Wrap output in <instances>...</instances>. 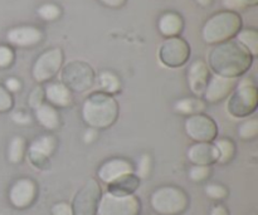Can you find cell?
Segmentation results:
<instances>
[{
    "label": "cell",
    "instance_id": "obj_1",
    "mask_svg": "<svg viewBox=\"0 0 258 215\" xmlns=\"http://www.w3.org/2000/svg\"><path fill=\"white\" fill-rule=\"evenodd\" d=\"M253 57L237 40L219 43L211 50L209 67L222 77L238 78L251 68Z\"/></svg>",
    "mask_w": 258,
    "mask_h": 215
},
{
    "label": "cell",
    "instance_id": "obj_2",
    "mask_svg": "<svg viewBox=\"0 0 258 215\" xmlns=\"http://www.w3.org/2000/svg\"><path fill=\"white\" fill-rule=\"evenodd\" d=\"M82 117L91 128H107L118 117V103L111 95L105 92H93L86 98L82 106Z\"/></svg>",
    "mask_w": 258,
    "mask_h": 215
},
{
    "label": "cell",
    "instance_id": "obj_3",
    "mask_svg": "<svg viewBox=\"0 0 258 215\" xmlns=\"http://www.w3.org/2000/svg\"><path fill=\"white\" fill-rule=\"evenodd\" d=\"M242 28V18L236 12H219L209 18L203 27V39L208 44L231 40Z\"/></svg>",
    "mask_w": 258,
    "mask_h": 215
},
{
    "label": "cell",
    "instance_id": "obj_4",
    "mask_svg": "<svg viewBox=\"0 0 258 215\" xmlns=\"http://www.w3.org/2000/svg\"><path fill=\"white\" fill-rule=\"evenodd\" d=\"M258 105L257 87L249 78L239 81L227 102L229 115L236 118H244L256 111Z\"/></svg>",
    "mask_w": 258,
    "mask_h": 215
},
{
    "label": "cell",
    "instance_id": "obj_5",
    "mask_svg": "<svg viewBox=\"0 0 258 215\" xmlns=\"http://www.w3.org/2000/svg\"><path fill=\"white\" fill-rule=\"evenodd\" d=\"M151 206L160 215H178L188 206V196L175 186H163L151 195Z\"/></svg>",
    "mask_w": 258,
    "mask_h": 215
},
{
    "label": "cell",
    "instance_id": "obj_6",
    "mask_svg": "<svg viewBox=\"0 0 258 215\" xmlns=\"http://www.w3.org/2000/svg\"><path fill=\"white\" fill-rule=\"evenodd\" d=\"M60 80L71 92L82 93L92 87L96 81V76L88 63L82 60H73L64 65L60 73Z\"/></svg>",
    "mask_w": 258,
    "mask_h": 215
},
{
    "label": "cell",
    "instance_id": "obj_7",
    "mask_svg": "<svg viewBox=\"0 0 258 215\" xmlns=\"http://www.w3.org/2000/svg\"><path fill=\"white\" fill-rule=\"evenodd\" d=\"M140 211V201L133 194L117 195L106 193L98 201V215H138Z\"/></svg>",
    "mask_w": 258,
    "mask_h": 215
},
{
    "label": "cell",
    "instance_id": "obj_8",
    "mask_svg": "<svg viewBox=\"0 0 258 215\" xmlns=\"http://www.w3.org/2000/svg\"><path fill=\"white\" fill-rule=\"evenodd\" d=\"M190 57V47L188 43L179 37H171L164 40L159 49V58L166 67H183Z\"/></svg>",
    "mask_w": 258,
    "mask_h": 215
},
{
    "label": "cell",
    "instance_id": "obj_9",
    "mask_svg": "<svg viewBox=\"0 0 258 215\" xmlns=\"http://www.w3.org/2000/svg\"><path fill=\"white\" fill-rule=\"evenodd\" d=\"M63 64V52L59 48H52L39 55L33 65L32 75L37 82H47L60 70Z\"/></svg>",
    "mask_w": 258,
    "mask_h": 215
},
{
    "label": "cell",
    "instance_id": "obj_10",
    "mask_svg": "<svg viewBox=\"0 0 258 215\" xmlns=\"http://www.w3.org/2000/svg\"><path fill=\"white\" fill-rule=\"evenodd\" d=\"M184 128L186 135L197 142H212L216 140L218 133V127L213 118L202 113L189 116Z\"/></svg>",
    "mask_w": 258,
    "mask_h": 215
},
{
    "label": "cell",
    "instance_id": "obj_11",
    "mask_svg": "<svg viewBox=\"0 0 258 215\" xmlns=\"http://www.w3.org/2000/svg\"><path fill=\"white\" fill-rule=\"evenodd\" d=\"M101 199V190L95 180H88L77 194L73 204V214L75 215H95L97 213L98 201Z\"/></svg>",
    "mask_w": 258,
    "mask_h": 215
},
{
    "label": "cell",
    "instance_id": "obj_12",
    "mask_svg": "<svg viewBox=\"0 0 258 215\" xmlns=\"http://www.w3.org/2000/svg\"><path fill=\"white\" fill-rule=\"evenodd\" d=\"M237 78H227L222 76L214 75L208 81L206 91H204V97L208 102L217 103L221 101L226 100L227 97L231 96L233 90L237 86Z\"/></svg>",
    "mask_w": 258,
    "mask_h": 215
},
{
    "label": "cell",
    "instance_id": "obj_13",
    "mask_svg": "<svg viewBox=\"0 0 258 215\" xmlns=\"http://www.w3.org/2000/svg\"><path fill=\"white\" fill-rule=\"evenodd\" d=\"M37 186L30 179H19L15 181L9 191L10 203L18 209H24L34 201Z\"/></svg>",
    "mask_w": 258,
    "mask_h": 215
},
{
    "label": "cell",
    "instance_id": "obj_14",
    "mask_svg": "<svg viewBox=\"0 0 258 215\" xmlns=\"http://www.w3.org/2000/svg\"><path fill=\"white\" fill-rule=\"evenodd\" d=\"M55 149V138L50 135L35 138L28 149V158L35 166L44 165Z\"/></svg>",
    "mask_w": 258,
    "mask_h": 215
},
{
    "label": "cell",
    "instance_id": "obj_15",
    "mask_svg": "<svg viewBox=\"0 0 258 215\" xmlns=\"http://www.w3.org/2000/svg\"><path fill=\"white\" fill-rule=\"evenodd\" d=\"M134 174V166L123 159H112L103 164L98 170V178L106 184H112L113 181Z\"/></svg>",
    "mask_w": 258,
    "mask_h": 215
},
{
    "label": "cell",
    "instance_id": "obj_16",
    "mask_svg": "<svg viewBox=\"0 0 258 215\" xmlns=\"http://www.w3.org/2000/svg\"><path fill=\"white\" fill-rule=\"evenodd\" d=\"M43 34L38 28L32 25H22L8 32L7 39L17 47H32L42 40Z\"/></svg>",
    "mask_w": 258,
    "mask_h": 215
},
{
    "label": "cell",
    "instance_id": "obj_17",
    "mask_svg": "<svg viewBox=\"0 0 258 215\" xmlns=\"http://www.w3.org/2000/svg\"><path fill=\"white\" fill-rule=\"evenodd\" d=\"M188 158L194 165H212L219 159L216 145L212 142H197L188 150Z\"/></svg>",
    "mask_w": 258,
    "mask_h": 215
},
{
    "label": "cell",
    "instance_id": "obj_18",
    "mask_svg": "<svg viewBox=\"0 0 258 215\" xmlns=\"http://www.w3.org/2000/svg\"><path fill=\"white\" fill-rule=\"evenodd\" d=\"M209 80V67L203 60H196L191 63L188 70V81L190 90L194 95L202 96L204 95L207 85Z\"/></svg>",
    "mask_w": 258,
    "mask_h": 215
},
{
    "label": "cell",
    "instance_id": "obj_19",
    "mask_svg": "<svg viewBox=\"0 0 258 215\" xmlns=\"http://www.w3.org/2000/svg\"><path fill=\"white\" fill-rule=\"evenodd\" d=\"M44 97L49 105L57 107H68L72 103V92L62 82L48 83L44 90Z\"/></svg>",
    "mask_w": 258,
    "mask_h": 215
},
{
    "label": "cell",
    "instance_id": "obj_20",
    "mask_svg": "<svg viewBox=\"0 0 258 215\" xmlns=\"http://www.w3.org/2000/svg\"><path fill=\"white\" fill-rule=\"evenodd\" d=\"M158 27L164 37H178V34H180V32L183 30L184 27L183 18H181L178 13L168 12L165 13V14L161 15L160 19H159Z\"/></svg>",
    "mask_w": 258,
    "mask_h": 215
},
{
    "label": "cell",
    "instance_id": "obj_21",
    "mask_svg": "<svg viewBox=\"0 0 258 215\" xmlns=\"http://www.w3.org/2000/svg\"><path fill=\"white\" fill-rule=\"evenodd\" d=\"M34 111L37 121L43 127L47 128V130H55V128H58L60 120L54 106L49 105V103H42Z\"/></svg>",
    "mask_w": 258,
    "mask_h": 215
},
{
    "label": "cell",
    "instance_id": "obj_22",
    "mask_svg": "<svg viewBox=\"0 0 258 215\" xmlns=\"http://www.w3.org/2000/svg\"><path fill=\"white\" fill-rule=\"evenodd\" d=\"M97 85L101 92H105L111 96H112V93L118 92L121 87L118 77L110 70H103L97 76Z\"/></svg>",
    "mask_w": 258,
    "mask_h": 215
},
{
    "label": "cell",
    "instance_id": "obj_23",
    "mask_svg": "<svg viewBox=\"0 0 258 215\" xmlns=\"http://www.w3.org/2000/svg\"><path fill=\"white\" fill-rule=\"evenodd\" d=\"M237 42L256 57L258 54V33L254 29H242L237 33Z\"/></svg>",
    "mask_w": 258,
    "mask_h": 215
},
{
    "label": "cell",
    "instance_id": "obj_24",
    "mask_svg": "<svg viewBox=\"0 0 258 215\" xmlns=\"http://www.w3.org/2000/svg\"><path fill=\"white\" fill-rule=\"evenodd\" d=\"M174 108H175L176 112L191 116L204 111L206 105H204L203 101L198 100V98H183L175 103Z\"/></svg>",
    "mask_w": 258,
    "mask_h": 215
},
{
    "label": "cell",
    "instance_id": "obj_25",
    "mask_svg": "<svg viewBox=\"0 0 258 215\" xmlns=\"http://www.w3.org/2000/svg\"><path fill=\"white\" fill-rule=\"evenodd\" d=\"M25 156V141L20 136H15L10 141L9 149H8V158L13 164H19Z\"/></svg>",
    "mask_w": 258,
    "mask_h": 215
},
{
    "label": "cell",
    "instance_id": "obj_26",
    "mask_svg": "<svg viewBox=\"0 0 258 215\" xmlns=\"http://www.w3.org/2000/svg\"><path fill=\"white\" fill-rule=\"evenodd\" d=\"M217 150L219 153V159L218 161L221 164L229 163V161L233 159L234 154H236V146L228 138H221V140H217L214 142Z\"/></svg>",
    "mask_w": 258,
    "mask_h": 215
},
{
    "label": "cell",
    "instance_id": "obj_27",
    "mask_svg": "<svg viewBox=\"0 0 258 215\" xmlns=\"http://www.w3.org/2000/svg\"><path fill=\"white\" fill-rule=\"evenodd\" d=\"M239 137L242 140H253L254 137L258 135V120L256 118H251V120H247L239 126L238 128Z\"/></svg>",
    "mask_w": 258,
    "mask_h": 215
},
{
    "label": "cell",
    "instance_id": "obj_28",
    "mask_svg": "<svg viewBox=\"0 0 258 215\" xmlns=\"http://www.w3.org/2000/svg\"><path fill=\"white\" fill-rule=\"evenodd\" d=\"M38 15L42 18L43 20H47V22H52L59 18L60 15V9L58 5L53 4V3H47V4H43L38 8L37 10Z\"/></svg>",
    "mask_w": 258,
    "mask_h": 215
},
{
    "label": "cell",
    "instance_id": "obj_29",
    "mask_svg": "<svg viewBox=\"0 0 258 215\" xmlns=\"http://www.w3.org/2000/svg\"><path fill=\"white\" fill-rule=\"evenodd\" d=\"M211 174V168L207 165H194L193 168L189 170V178L193 181L198 183V181L206 180Z\"/></svg>",
    "mask_w": 258,
    "mask_h": 215
},
{
    "label": "cell",
    "instance_id": "obj_30",
    "mask_svg": "<svg viewBox=\"0 0 258 215\" xmlns=\"http://www.w3.org/2000/svg\"><path fill=\"white\" fill-rule=\"evenodd\" d=\"M151 170V158L148 154H144L140 158L138 164V171H136V176L140 179H146L150 174Z\"/></svg>",
    "mask_w": 258,
    "mask_h": 215
},
{
    "label": "cell",
    "instance_id": "obj_31",
    "mask_svg": "<svg viewBox=\"0 0 258 215\" xmlns=\"http://www.w3.org/2000/svg\"><path fill=\"white\" fill-rule=\"evenodd\" d=\"M206 193L209 198L216 199V200H221V199L226 198L227 196V190L222 185L218 184H211L206 188Z\"/></svg>",
    "mask_w": 258,
    "mask_h": 215
},
{
    "label": "cell",
    "instance_id": "obj_32",
    "mask_svg": "<svg viewBox=\"0 0 258 215\" xmlns=\"http://www.w3.org/2000/svg\"><path fill=\"white\" fill-rule=\"evenodd\" d=\"M14 60V52L7 45H0V68L9 67Z\"/></svg>",
    "mask_w": 258,
    "mask_h": 215
},
{
    "label": "cell",
    "instance_id": "obj_33",
    "mask_svg": "<svg viewBox=\"0 0 258 215\" xmlns=\"http://www.w3.org/2000/svg\"><path fill=\"white\" fill-rule=\"evenodd\" d=\"M44 90L42 87H35L29 96L30 107L34 108V110L37 107H39L42 103H44Z\"/></svg>",
    "mask_w": 258,
    "mask_h": 215
},
{
    "label": "cell",
    "instance_id": "obj_34",
    "mask_svg": "<svg viewBox=\"0 0 258 215\" xmlns=\"http://www.w3.org/2000/svg\"><path fill=\"white\" fill-rule=\"evenodd\" d=\"M13 107L12 95L7 91V88L0 86V112L9 111Z\"/></svg>",
    "mask_w": 258,
    "mask_h": 215
},
{
    "label": "cell",
    "instance_id": "obj_35",
    "mask_svg": "<svg viewBox=\"0 0 258 215\" xmlns=\"http://www.w3.org/2000/svg\"><path fill=\"white\" fill-rule=\"evenodd\" d=\"M53 215H73L72 206L67 203H58L53 205L52 208Z\"/></svg>",
    "mask_w": 258,
    "mask_h": 215
},
{
    "label": "cell",
    "instance_id": "obj_36",
    "mask_svg": "<svg viewBox=\"0 0 258 215\" xmlns=\"http://www.w3.org/2000/svg\"><path fill=\"white\" fill-rule=\"evenodd\" d=\"M223 5L229 12H236V10H241L247 7L243 0H223Z\"/></svg>",
    "mask_w": 258,
    "mask_h": 215
},
{
    "label": "cell",
    "instance_id": "obj_37",
    "mask_svg": "<svg viewBox=\"0 0 258 215\" xmlns=\"http://www.w3.org/2000/svg\"><path fill=\"white\" fill-rule=\"evenodd\" d=\"M13 120L17 123H20V125H28V123L32 122V118L28 115L27 112H23V111H17V112L13 113Z\"/></svg>",
    "mask_w": 258,
    "mask_h": 215
},
{
    "label": "cell",
    "instance_id": "obj_38",
    "mask_svg": "<svg viewBox=\"0 0 258 215\" xmlns=\"http://www.w3.org/2000/svg\"><path fill=\"white\" fill-rule=\"evenodd\" d=\"M5 86H7L8 92H18L20 90V87H22L19 80H17V78H9V80H7Z\"/></svg>",
    "mask_w": 258,
    "mask_h": 215
},
{
    "label": "cell",
    "instance_id": "obj_39",
    "mask_svg": "<svg viewBox=\"0 0 258 215\" xmlns=\"http://www.w3.org/2000/svg\"><path fill=\"white\" fill-rule=\"evenodd\" d=\"M100 2L110 8H120L125 4L126 0H100Z\"/></svg>",
    "mask_w": 258,
    "mask_h": 215
},
{
    "label": "cell",
    "instance_id": "obj_40",
    "mask_svg": "<svg viewBox=\"0 0 258 215\" xmlns=\"http://www.w3.org/2000/svg\"><path fill=\"white\" fill-rule=\"evenodd\" d=\"M96 137H97V130H95V128H90L85 133V141L87 144H91L92 141H95Z\"/></svg>",
    "mask_w": 258,
    "mask_h": 215
},
{
    "label": "cell",
    "instance_id": "obj_41",
    "mask_svg": "<svg viewBox=\"0 0 258 215\" xmlns=\"http://www.w3.org/2000/svg\"><path fill=\"white\" fill-rule=\"evenodd\" d=\"M211 215H228V211H227V209L224 206L217 205L213 208Z\"/></svg>",
    "mask_w": 258,
    "mask_h": 215
},
{
    "label": "cell",
    "instance_id": "obj_42",
    "mask_svg": "<svg viewBox=\"0 0 258 215\" xmlns=\"http://www.w3.org/2000/svg\"><path fill=\"white\" fill-rule=\"evenodd\" d=\"M196 2L202 7H209L212 4V0H196Z\"/></svg>",
    "mask_w": 258,
    "mask_h": 215
},
{
    "label": "cell",
    "instance_id": "obj_43",
    "mask_svg": "<svg viewBox=\"0 0 258 215\" xmlns=\"http://www.w3.org/2000/svg\"><path fill=\"white\" fill-rule=\"evenodd\" d=\"M247 5H256L258 3V0H243Z\"/></svg>",
    "mask_w": 258,
    "mask_h": 215
}]
</instances>
